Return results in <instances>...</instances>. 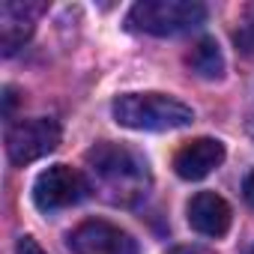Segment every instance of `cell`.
Segmentation results:
<instances>
[{
  "mask_svg": "<svg viewBox=\"0 0 254 254\" xmlns=\"http://www.w3.org/2000/svg\"><path fill=\"white\" fill-rule=\"evenodd\" d=\"M84 159H87V171L93 177L96 191H102V197H108L111 203L132 206L141 197H147L150 171L135 150L102 141L93 150H87Z\"/></svg>",
  "mask_w": 254,
  "mask_h": 254,
  "instance_id": "1",
  "label": "cell"
},
{
  "mask_svg": "<svg viewBox=\"0 0 254 254\" xmlns=\"http://www.w3.org/2000/svg\"><path fill=\"white\" fill-rule=\"evenodd\" d=\"M111 111L120 126L135 132H171L194 123V111L165 93H126Z\"/></svg>",
  "mask_w": 254,
  "mask_h": 254,
  "instance_id": "2",
  "label": "cell"
},
{
  "mask_svg": "<svg viewBox=\"0 0 254 254\" xmlns=\"http://www.w3.org/2000/svg\"><path fill=\"white\" fill-rule=\"evenodd\" d=\"M206 6L194 0H141L126 15V27L150 36H177L203 24Z\"/></svg>",
  "mask_w": 254,
  "mask_h": 254,
  "instance_id": "3",
  "label": "cell"
},
{
  "mask_svg": "<svg viewBox=\"0 0 254 254\" xmlns=\"http://www.w3.org/2000/svg\"><path fill=\"white\" fill-rule=\"evenodd\" d=\"M57 144H60V126L45 117L21 120V123L9 126V132H6V156L18 168L54 153Z\"/></svg>",
  "mask_w": 254,
  "mask_h": 254,
  "instance_id": "4",
  "label": "cell"
},
{
  "mask_svg": "<svg viewBox=\"0 0 254 254\" xmlns=\"http://www.w3.org/2000/svg\"><path fill=\"white\" fill-rule=\"evenodd\" d=\"M87 194V180L69 165H51L33 180V203L42 212H57Z\"/></svg>",
  "mask_w": 254,
  "mask_h": 254,
  "instance_id": "5",
  "label": "cell"
},
{
  "mask_svg": "<svg viewBox=\"0 0 254 254\" xmlns=\"http://www.w3.org/2000/svg\"><path fill=\"white\" fill-rule=\"evenodd\" d=\"M69 248L75 254H141L138 242L105 218L81 221L69 233Z\"/></svg>",
  "mask_w": 254,
  "mask_h": 254,
  "instance_id": "6",
  "label": "cell"
},
{
  "mask_svg": "<svg viewBox=\"0 0 254 254\" xmlns=\"http://www.w3.org/2000/svg\"><path fill=\"white\" fill-rule=\"evenodd\" d=\"M42 12V3H15V0H6L0 6V45H3V54H15L36 30V18Z\"/></svg>",
  "mask_w": 254,
  "mask_h": 254,
  "instance_id": "7",
  "label": "cell"
},
{
  "mask_svg": "<svg viewBox=\"0 0 254 254\" xmlns=\"http://www.w3.org/2000/svg\"><path fill=\"white\" fill-rule=\"evenodd\" d=\"M224 162V144L215 138H197L174 156V168L183 180H203Z\"/></svg>",
  "mask_w": 254,
  "mask_h": 254,
  "instance_id": "8",
  "label": "cell"
},
{
  "mask_svg": "<svg viewBox=\"0 0 254 254\" xmlns=\"http://www.w3.org/2000/svg\"><path fill=\"white\" fill-rule=\"evenodd\" d=\"M189 224L203 236H224L230 230V206L215 191H197L189 200Z\"/></svg>",
  "mask_w": 254,
  "mask_h": 254,
  "instance_id": "9",
  "label": "cell"
},
{
  "mask_svg": "<svg viewBox=\"0 0 254 254\" xmlns=\"http://www.w3.org/2000/svg\"><path fill=\"white\" fill-rule=\"evenodd\" d=\"M186 63H189V69H191L194 75L209 78V81L224 75V57H221V48H218V42L209 39V36H203L200 42L191 45Z\"/></svg>",
  "mask_w": 254,
  "mask_h": 254,
  "instance_id": "10",
  "label": "cell"
},
{
  "mask_svg": "<svg viewBox=\"0 0 254 254\" xmlns=\"http://www.w3.org/2000/svg\"><path fill=\"white\" fill-rule=\"evenodd\" d=\"M233 39H236V45H239L245 54H254V9H248V15L242 18L239 30L233 33Z\"/></svg>",
  "mask_w": 254,
  "mask_h": 254,
  "instance_id": "11",
  "label": "cell"
},
{
  "mask_svg": "<svg viewBox=\"0 0 254 254\" xmlns=\"http://www.w3.org/2000/svg\"><path fill=\"white\" fill-rule=\"evenodd\" d=\"M15 254H48V251H42V245H39L36 239L24 236V239H18V245H15Z\"/></svg>",
  "mask_w": 254,
  "mask_h": 254,
  "instance_id": "12",
  "label": "cell"
},
{
  "mask_svg": "<svg viewBox=\"0 0 254 254\" xmlns=\"http://www.w3.org/2000/svg\"><path fill=\"white\" fill-rule=\"evenodd\" d=\"M168 254H215V251H209V248H203V245H177V248H171Z\"/></svg>",
  "mask_w": 254,
  "mask_h": 254,
  "instance_id": "13",
  "label": "cell"
},
{
  "mask_svg": "<svg viewBox=\"0 0 254 254\" xmlns=\"http://www.w3.org/2000/svg\"><path fill=\"white\" fill-rule=\"evenodd\" d=\"M3 99H6V117H9V114H12V105H15V90L6 87V96H3Z\"/></svg>",
  "mask_w": 254,
  "mask_h": 254,
  "instance_id": "14",
  "label": "cell"
},
{
  "mask_svg": "<svg viewBox=\"0 0 254 254\" xmlns=\"http://www.w3.org/2000/svg\"><path fill=\"white\" fill-rule=\"evenodd\" d=\"M245 191H248V200H254V174L248 177V183H245Z\"/></svg>",
  "mask_w": 254,
  "mask_h": 254,
  "instance_id": "15",
  "label": "cell"
},
{
  "mask_svg": "<svg viewBox=\"0 0 254 254\" xmlns=\"http://www.w3.org/2000/svg\"><path fill=\"white\" fill-rule=\"evenodd\" d=\"M248 254H254V245H251V248H248Z\"/></svg>",
  "mask_w": 254,
  "mask_h": 254,
  "instance_id": "16",
  "label": "cell"
},
{
  "mask_svg": "<svg viewBox=\"0 0 254 254\" xmlns=\"http://www.w3.org/2000/svg\"><path fill=\"white\" fill-rule=\"evenodd\" d=\"M251 135H254V123H251Z\"/></svg>",
  "mask_w": 254,
  "mask_h": 254,
  "instance_id": "17",
  "label": "cell"
}]
</instances>
